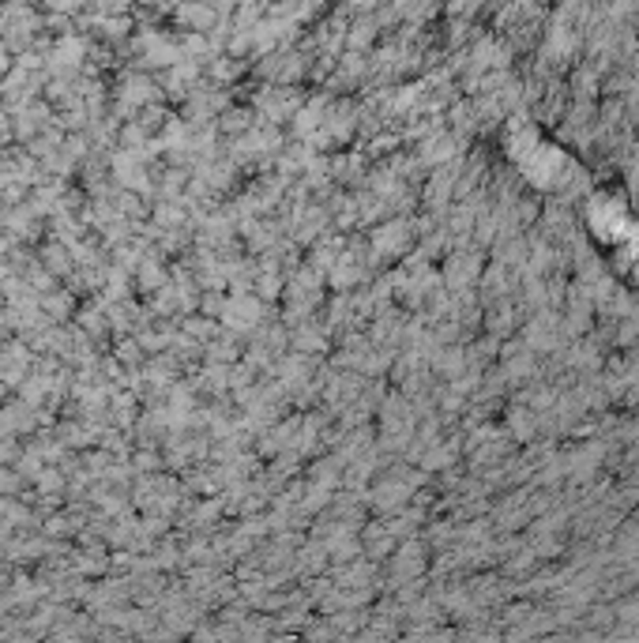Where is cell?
Returning a JSON list of instances; mask_svg holds the SVG:
<instances>
[{
    "label": "cell",
    "instance_id": "cell-1",
    "mask_svg": "<svg viewBox=\"0 0 639 643\" xmlns=\"http://www.w3.org/2000/svg\"><path fill=\"white\" fill-rule=\"evenodd\" d=\"M177 19H181L185 27L208 31L211 23H215V8H211V5H181V8H177Z\"/></svg>",
    "mask_w": 639,
    "mask_h": 643
}]
</instances>
